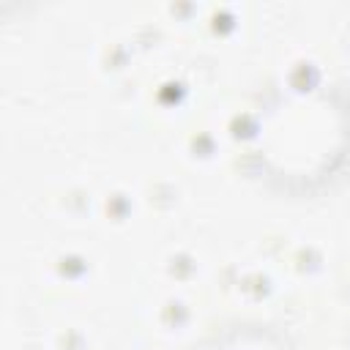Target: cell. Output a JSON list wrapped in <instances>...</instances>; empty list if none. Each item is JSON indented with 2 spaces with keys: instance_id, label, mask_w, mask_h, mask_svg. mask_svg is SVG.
<instances>
[{
  "instance_id": "6da1fadb",
  "label": "cell",
  "mask_w": 350,
  "mask_h": 350,
  "mask_svg": "<svg viewBox=\"0 0 350 350\" xmlns=\"http://www.w3.org/2000/svg\"><path fill=\"white\" fill-rule=\"evenodd\" d=\"M221 350H282L273 342H265L262 334H252V336H238L227 345H221Z\"/></svg>"
}]
</instances>
